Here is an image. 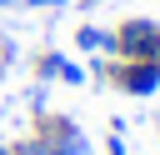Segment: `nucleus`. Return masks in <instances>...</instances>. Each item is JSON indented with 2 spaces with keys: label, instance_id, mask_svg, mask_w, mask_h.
I'll use <instances>...</instances> for the list:
<instances>
[{
  "label": "nucleus",
  "instance_id": "nucleus-1",
  "mask_svg": "<svg viewBox=\"0 0 160 155\" xmlns=\"http://www.w3.org/2000/svg\"><path fill=\"white\" fill-rule=\"evenodd\" d=\"M115 60H160V20L130 15L115 25Z\"/></svg>",
  "mask_w": 160,
  "mask_h": 155
},
{
  "label": "nucleus",
  "instance_id": "nucleus-2",
  "mask_svg": "<svg viewBox=\"0 0 160 155\" xmlns=\"http://www.w3.org/2000/svg\"><path fill=\"white\" fill-rule=\"evenodd\" d=\"M105 80H110L115 90L145 100V95L160 90V65H155V60H110V65H105Z\"/></svg>",
  "mask_w": 160,
  "mask_h": 155
},
{
  "label": "nucleus",
  "instance_id": "nucleus-3",
  "mask_svg": "<svg viewBox=\"0 0 160 155\" xmlns=\"http://www.w3.org/2000/svg\"><path fill=\"white\" fill-rule=\"evenodd\" d=\"M40 135L50 140L55 155H90V135L70 115H40Z\"/></svg>",
  "mask_w": 160,
  "mask_h": 155
},
{
  "label": "nucleus",
  "instance_id": "nucleus-4",
  "mask_svg": "<svg viewBox=\"0 0 160 155\" xmlns=\"http://www.w3.org/2000/svg\"><path fill=\"white\" fill-rule=\"evenodd\" d=\"M75 45L85 55H115V30H100V25H80L75 30Z\"/></svg>",
  "mask_w": 160,
  "mask_h": 155
},
{
  "label": "nucleus",
  "instance_id": "nucleus-5",
  "mask_svg": "<svg viewBox=\"0 0 160 155\" xmlns=\"http://www.w3.org/2000/svg\"><path fill=\"white\" fill-rule=\"evenodd\" d=\"M15 155H55V150H50V140H45L40 130H30V135L15 145Z\"/></svg>",
  "mask_w": 160,
  "mask_h": 155
},
{
  "label": "nucleus",
  "instance_id": "nucleus-6",
  "mask_svg": "<svg viewBox=\"0 0 160 155\" xmlns=\"http://www.w3.org/2000/svg\"><path fill=\"white\" fill-rule=\"evenodd\" d=\"M60 60H65V55H55V50H50V55H40L35 75H40V80H60Z\"/></svg>",
  "mask_w": 160,
  "mask_h": 155
},
{
  "label": "nucleus",
  "instance_id": "nucleus-7",
  "mask_svg": "<svg viewBox=\"0 0 160 155\" xmlns=\"http://www.w3.org/2000/svg\"><path fill=\"white\" fill-rule=\"evenodd\" d=\"M85 80H90V75H85L75 60H60V85H85Z\"/></svg>",
  "mask_w": 160,
  "mask_h": 155
},
{
  "label": "nucleus",
  "instance_id": "nucleus-8",
  "mask_svg": "<svg viewBox=\"0 0 160 155\" xmlns=\"http://www.w3.org/2000/svg\"><path fill=\"white\" fill-rule=\"evenodd\" d=\"M105 155H125V135H120V130H110V140H105Z\"/></svg>",
  "mask_w": 160,
  "mask_h": 155
},
{
  "label": "nucleus",
  "instance_id": "nucleus-9",
  "mask_svg": "<svg viewBox=\"0 0 160 155\" xmlns=\"http://www.w3.org/2000/svg\"><path fill=\"white\" fill-rule=\"evenodd\" d=\"M20 5H35V10H50V5H65V0H20Z\"/></svg>",
  "mask_w": 160,
  "mask_h": 155
},
{
  "label": "nucleus",
  "instance_id": "nucleus-10",
  "mask_svg": "<svg viewBox=\"0 0 160 155\" xmlns=\"http://www.w3.org/2000/svg\"><path fill=\"white\" fill-rule=\"evenodd\" d=\"M10 55H15V50H10V45H5V40H0V65H5V60H10Z\"/></svg>",
  "mask_w": 160,
  "mask_h": 155
},
{
  "label": "nucleus",
  "instance_id": "nucleus-11",
  "mask_svg": "<svg viewBox=\"0 0 160 155\" xmlns=\"http://www.w3.org/2000/svg\"><path fill=\"white\" fill-rule=\"evenodd\" d=\"M0 155H15V145H5V140H0Z\"/></svg>",
  "mask_w": 160,
  "mask_h": 155
},
{
  "label": "nucleus",
  "instance_id": "nucleus-12",
  "mask_svg": "<svg viewBox=\"0 0 160 155\" xmlns=\"http://www.w3.org/2000/svg\"><path fill=\"white\" fill-rule=\"evenodd\" d=\"M10 5H20V0H0V10H10Z\"/></svg>",
  "mask_w": 160,
  "mask_h": 155
},
{
  "label": "nucleus",
  "instance_id": "nucleus-13",
  "mask_svg": "<svg viewBox=\"0 0 160 155\" xmlns=\"http://www.w3.org/2000/svg\"><path fill=\"white\" fill-rule=\"evenodd\" d=\"M155 65H160V60H155Z\"/></svg>",
  "mask_w": 160,
  "mask_h": 155
}]
</instances>
